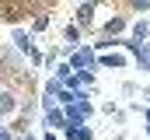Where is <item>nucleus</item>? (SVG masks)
<instances>
[{
    "label": "nucleus",
    "mask_w": 150,
    "mask_h": 140,
    "mask_svg": "<svg viewBox=\"0 0 150 140\" xmlns=\"http://www.w3.org/2000/svg\"><path fill=\"white\" fill-rule=\"evenodd\" d=\"M7 109H11V98H7V95H0V112H7Z\"/></svg>",
    "instance_id": "f257e3e1"
}]
</instances>
